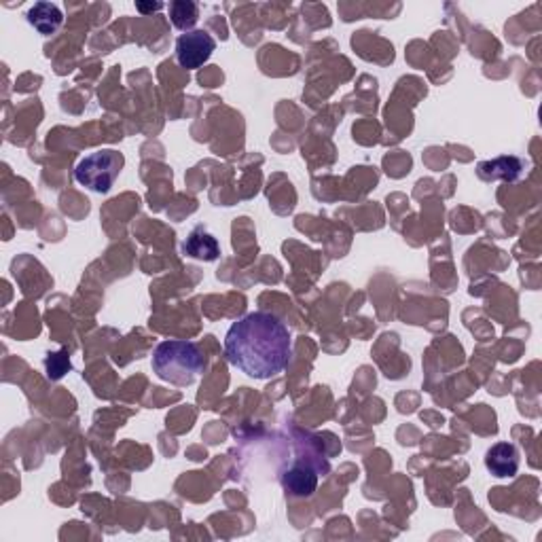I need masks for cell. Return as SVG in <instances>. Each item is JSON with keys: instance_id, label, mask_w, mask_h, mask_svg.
<instances>
[{"instance_id": "cell-11", "label": "cell", "mask_w": 542, "mask_h": 542, "mask_svg": "<svg viewBox=\"0 0 542 542\" xmlns=\"http://www.w3.org/2000/svg\"><path fill=\"white\" fill-rule=\"evenodd\" d=\"M136 9H138L140 14H153V11H162V9H164V5H162V3H151V5H146V3H136Z\"/></svg>"}, {"instance_id": "cell-2", "label": "cell", "mask_w": 542, "mask_h": 542, "mask_svg": "<svg viewBox=\"0 0 542 542\" xmlns=\"http://www.w3.org/2000/svg\"><path fill=\"white\" fill-rule=\"evenodd\" d=\"M206 369V360L200 348L191 341H170L159 343L153 352V371L159 379L170 381L174 386H191Z\"/></svg>"}, {"instance_id": "cell-7", "label": "cell", "mask_w": 542, "mask_h": 542, "mask_svg": "<svg viewBox=\"0 0 542 542\" xmlns=\"http://www.w3.org/2000/svg\"><path fill=\"white\" fill-rule=\"evenodd\" d=\"M523 172H526V164L521 162L519 157L513 155H504V157H496L490 159V162H481L477 168L479 178H483V181H509L515 182L517 178H521Z\"/></svg>"}, {"instance_id": "cell-9", "label": "cell", "mask_w": 542, "mask_h": 542, "mask_svg": "<svg viewBox=\"0 0 542 542\" xmlns=\"http://www.w3.org/2000/svg\"><path fill=\"white\" fill-rule=\"evenodd\" d=\"M182 252L191 258H200V261H217L220 257V246L210 233L195 229L182 244Z\"/></svg>"}, {"instance_id": "cell-3", "label": "cell", "mask_w": 542, "mask_h": 542, "mask_svg": "<svg viewBox=\"0 0 542 542\" xmlns=\"http://www.w3.org/2000/svg\"><path fill=\"white\" fill-rule=\"evenodd\" d=\"M123 165H126V157L119 151L102 149L89 153L88 157H83L77 164L75 178L79 184L94 191V193H108L117 178H119Z\"/></svg>"}, {"instance_id": "cell-5", "label": "cell", "mask_w": 542, "mask_h": 542, "mask_svg": "<svg viewBox=\"0 0 542 542\" xmlns=\"http://www.w3.org/2000/svg\"><path fill=\"white\" fill-rule=\"evenodd\" d=\"M214 49H217V41L212 39L210 33H206V30H191V33L178 36L176 60L187 70H195V68H201L210 60Z\"/></svg>"}, {"instance_id": "cell-8", "label": "cell", "mask_w": 542, "mask_h": 542, "mask_svg": "<svg viewBox=\"0 0 542 542\" xmlns=\"http://www.w3.org/2000/svg\"><path fill=\"white\" fill-rule=\"evenodd\" d=\"M26 20L30 26L39 30L42 36H49L64 23V14H61V9L53 3H36L30 7Z\"/></svg>"}, {"instance_id": "cell-6", "label": "cell", "mask_w": 542, "mask_h": 542, "mask_svg": "<svg viewBox=\"0 0 542 542\" xmlns=\"http://www.w3.org/2000/svg\"><path fill=\"white\" fill-rule=\"evenodd\" d=\"M485 468L498 479H510L519 471V452L513 443H496L485 453Z\"/></svg>"}, {"instance_id": "cell-1", "label": "cell", "mask_w": 542, "mask_h": 542, "mask_svg": "<svg viewBox=\"0 0 542 542\" xmlns=\"http://www.w3.org/2000/svg\"><path fill=\"white\" fill-rule=\"evenodd\" d=\"M225 354L248 378L271 379L285 371L291 360V331L274 313L252 312L227 331Z\"/></svg>"}, {"instance_id": "cell-4", "label": "cell", "mask_w": 542, "mask_h": 542, "mask_svg": "<svg viewBox=\"0 0 542 542\" xmlns=\"http://www.w3.org/2000/svg\"><path fill=\"white\" fill-rule=\"evenodd\" d=\"M329 471V466L312 464L310 460H297L280 472V483L288 496L310 498L318 490L320 474Z\"/></svg>"}, {"instance_id": "cell-10", "label": "cell", "mask_w": 542, "mask_h": 542, "mask_svg": "<svg viewBox=\"0 0 542 542\" xmlns=\"http://www.w3.org/2000/svg\"><path fill=\"white\" fill-rule=\"evenodd\" d=\"M170 20L178 30L191 33V28L200 20V5L191 0H174L170 3Z\"/></svg>"}]
</instances>
